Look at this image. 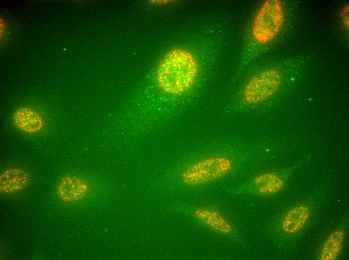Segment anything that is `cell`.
<instances>
[{
	"label": "cell",
	"mask_w": 349,
	"mask_h": 260,
	"mask_svg": "<svg viewBox=\"0 0 349 260\" xmlns=\"http://www.w3.org/2000/svg\"><path fill=\"white\" fill-rule=\"evenodd\" d=\"M198 72V64L192 54L184 48H175L168 51L159 62L156 78L163 91L180 94L193 86Z\"/></svg>",
	"instance_id": "obj_1"
},
{
	"label": "cell",
	"mask_w": 349,
	"mask_h": 260,
	"mask_svg": "<svg viewBox=\"0 0 349 260\" xmlns=\"http://www.w3.org/2000/svg\"><path fill=\"white\" fill-rule=\"evenodd\" d=\"M285 13L279 0H266L254 19L252 35L259 43L267 44L274 39L283 26Z\"/></svg>",
	"instance_id": "obj_2"
},
{
	"label": "cell",
	"mask_w": 349,
	"mask_h": 260,
	"mask_svg": "<svg viewBox=\"0 0 349 260\" xmlns=\"http://www.w3.org/2000/svg\"><path fill=\"white\" fill-rule=\"evenodd\" d=\"M232 168V162L224 156H212L199 160L187 168L182 174L184 184L198 186L223 177Z\"/></svg>",
	"instance_id": "obj_3"
},
{
	"label": "cell",
	"mask_w": 349,
	"mask_h": 260,
	"mask_svg": "<svg viewBox=\"0 0 349 260\" xmlns=\"http://www.w3.org/2000/svg\"><path fill=\"white\" fill-rule=\"evenodd\" d=\"M281 82V74L277 69L261 72L252 76L246 84L243 91L244 100L249 104L263 102L276 93Z\"/></svg>",
	"instance_id": "obj_4"
},
{
	"label": "cell",
	"mask_w": 349,
	"mask_h": 260,
	"mask_svg": "<svg viewBox=\"0 0 349 260\" xmlns=\"http://www.w3.org/2000/svg\"><path fill=\"white\" fill-rule=\"evenodd\" d=\"M56 191L62 200L66 202H74L85 197L88 191V186L81 178L67 176L59 180Z\"/></svg>",
	"instance_id": "obj_5"
},
{
	"label": "cell",
	"mask_w": 349,
	"mask_h": 260,
	"mask_svg": "<svg viewBox=\"0 0 349 260\" xmlns=\"http://www.w3.org/2000/svg\"><path fill=\"white\" fill-rule=\"evenodd\" d=\"M29 174L20 168H11L4 170L0 176V190L2 193L10 194L24 189L29 184Z\"/></svg>",
	"instance_id": "obj_6"
},
{
	"label": "cell",
	"mask_w": 349,
	"mask_h": 260,
	"mask_svg": "<svg viewBox=\"0 0 349 260\" xmlns=\"http://www.w3.org/2000/svg\"><path fill=\"white\" fill-rule=\"evenodd\" d=\"M13 122L18 129L28 134H35L44 126L42 116L32 108L22 107L18 108L13 116Z\"/></svg>",
	"instance_id": "obj_7"
},
{
	"label": "cell",
	"mask_w": 349,
	"mask_h": 260,
	"mask_svg": "<svg viewBox=\"0 0 349 260\" xmlns=\"http://www.w3.org/2000/svg\"><path fill=\"white\" fill-rule=\"evenodd\" d=\"M310 214V208L305 204H299L291 208L283 218L282 230L289 234L299 232L307 222Z\"/></svg>",
	"instance_id": "obj_8"
},
{
	"label": "cell",
	"mask_w": 349,
	"mask_h": 260,
	"mask_svg": "<svg viewBox=\"0 0 349 260\" xmlns=\"http://www.w3.org/2000/svg\"><path fill=\"white\" fill-rule=\"evenodd\" d=\"M196 217L213 230L223 234L233 232L230 223L218 212L208 208H198L194 212Z\"/></svg>",
	"instance_id": "obj_9"
},
{
	"label": "cell",
	"mask_w": 349,
	"mask_h": 260,
	"mask_svg": "<svg viewBox=\"0 0 349 260\" xmlns=\"http://www.w3.org/2000/svg\"><path fill=\"white\" fill-rule=\"evenodd\" d=\"M345 233L340 229L332 232L323 244L319 256L321 260H334L339 254L342 247Z\"/></svg>",
	"instance_id": "obj_10"
},
{
	"label": "cell",
	"mask_w": 349,
	"mask_h": 260,
	"mask_svg": "<svg viewBox=\"0 0 349 260\" xmlns=\"http://www.w3.org/2000/svg\"><path fill=\"white\" fill-rule=\"evenodd\" d=\"M255 185L259 193L270 195L280 191L284 183L282 178L273 173H264L256 176L254 180Z\"/></svg>",
	"instance_id": "obj_11"
},
{
	"label": "cell",
	"mask_w": 349,
	"mask_h": 260,
	"mask_svg": "<svg viewBox=\"0 0 349 260\" xmlns=\"http://www.w3.org/2000/svg\"><path fill=\"white\" fill-rule=\"evenodd\" d=\"M341 17L344 26L348 29V6H345L341 11Z\"/></svg>",
	"instance_id": "obj_12"
}]
</instances>
